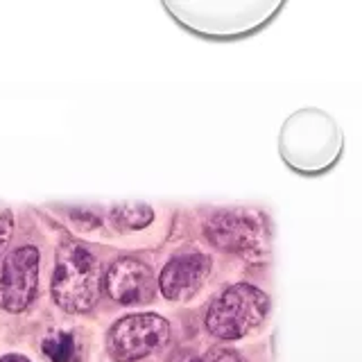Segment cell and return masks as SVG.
<instances>
[{
	"label": "cell",
	"mask_w": 362,
	"mask_h": 362,
	"mask_svg": "<svg viewBox=\"0 0 362 362\" xmlns=\"http://www.w3.org/2000/svg\"><path fill=\"white\" fill-rule=\"evenodd\" d=\"M102 290V265L88 247L68 243L57 256L52 274V299L66 313H88L95 308Z\"/></svg>",
	"instance_id": "6da1fadb"
},
{
	"label": "cell",
	"mask_w": 362,
	"mask_h": 362,
	"mask_svg": "<svg viewBox=\"0 0 362 362\" xmlns=\"http://www.w3.org/2000/svg\"><path fill=\"white\" fill-rule=\"evenodd\" d=\"M269 297L254 286L235 283L222 290L206 310V328L220 339H240L263 324Z\"/></svg>",
	"instance_id": "7a4b0ae2"
},
{
	"label": "cell",
	"mask_w": 362,
	"mask_h": 362,
	"mask_svg": "<svg viewBox=\"0 0 362 362\" xmlns=\"http://www.w3.org/2000/svg\"><path fill=\"white\" fill-rule=\"evenodd\" d=\"M170 337V324L161 315H127L111 326L107 335L109 356L116 362H134L152 356Z\"/></svg>",
	"instance_id": "3957f363"
},
{
	"label": "cell",
	"mask_w": 362,
	"mask_h": 362,
	"mask_svg": "<svg viewBox=\"0 0 362 362\" xmlns=\"http://www.w3.org/2000/svg\"><path fill=\"white\" fill-rule=\"evenodd\" d=\"M209 240L224 252L254 258L265 249V224L252 211H220L206 222Z\"/></svg>",
	"instance_id": "277c9868"
},
{
	"label": "cell",
	"mask_w": 362,
	"mask_h": 362,
	"mask_svg": "<svg viewBox=\"0 0 362 362\" xmlns=\"http://www.w3.org/2000/svg\"><path fill=\"white\" fill-rule=\"evenodd\" d=\"M39 290V249L18 247L0 265V308L23 313Z\"/></svg>",
	"instance_id": "5b68a950"
},
{
	"label": "cell",
	"mask_w": 362,
	"mask_h": 362,
	"mask_svg": "<svg viewBox=\"0 0 362 362\" xmlns=\"http://www.w3.org/2000/svg\"><path fill=\"white\" fill-rule=\"evenodd\" d=\"M105 288L113 301L124 305H139L154 299L156 281L150 265H145L139 258L124 256L109 267Z\"/></svg>",
	"instance_id": "8992f818"
},
{
	"label": "cell",
	"mask_w": 362,
	"mask_h": 362,
	"mask_svg": "<svg viewBox=\"0 0 362 362\" xmlns=\"http://www.w3.org/2000/svg\"><path fill=\"white\" fill-rule=\"evenodd\" d=\"M211 258L206 254H181L168 260L158 274V290L165 299L186 301L209 276Z\"/></svg>",
	"instance_id": "52a82bcc"
},
{
	"label": "cell",
	"mask_w": 362,
	"mask_h": 362,
	"mask_svg": "<svg viewBox=\"0 0 362 362\" xmlns=\"http://www.w3.org/2000/svg\"><path fill=\"white\" fill-rule=\"evenodd\" d=\"M154 213L150 206L145 204H124L113 211V222H116L120 229H143L152 222Z\"/></svg>",
	"instance_id": "ba28073f"
},
{
	"label": "cell",
	"mask_w": 362,
	"mask_h": 362,
	"mask_svg": "<svg viewBox=\"0 0 362 362\" xmlns=\"http://www.w3.org/2000/svg\"><path fill=\"white\" fill-rule=\"evenodd\" d=\"M43 351L52 362H71L75 354V339L68 333H59L43 342Z\"/></svg>",
	"instance_id": "9c48e42d"
},
{
	"label": "cell",
	"mask_w": 362,
	"mask_h": 362,
	"mask_svg": "<svg viewBox=\"0 0 362 362\" xmlns=\"http://www.w3.org/2000/svg\"><path fill=\"white\" fill-rule=\"evenodd\" d=\"M11 233H14V215L7 206H0V254H5Z\"/></svg>",
	"instance_id": "30bf717a"
},
{
	"label": "cell",
	"mask_w": 362,
	"mask_h": 362,
	"mask_svg": "<svg viewBox=\"0 0 362 362\" xmlns=\"http://www.w3.org/2000/svg\"><path fill=\"white\" fill-rule=\"evenodd\" d=\"M197 362H243V360L231 349H211L209 354H204Z\"/></svg>",
	"instance_id": "8fae6325"
},
{
	"label": "cell",
	"mask_w": 362,
	"mask_h": 362,
	"mask_svg": "<svg viewBox=\"0 0 362 362\" xmlns=\"http://www.w3.org/2000/svg\"><path fill=\"white\" fill-rule=\"evenodd\" d=\"M0 362H30L25 356H18V354H9V356H3Z\"/></svg>",
	"instance_id": "7c38bea8"
}]
</instances>
